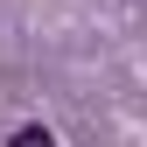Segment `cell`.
<instances>
[{"label":"cell","mask_w":147,"mask_h":147,"mask_svg":"<svg viewBox=\"0 0 147 147\" xmlns=\"http://www.w3.org/2000/svg\"><path fill=\"white\" fill-rule=\"evenodd\" d=\"M7 147H56V140H49L42 126H14V140H7Z\"/></svg>","instance_id":"obj_1"}]
</instances>
